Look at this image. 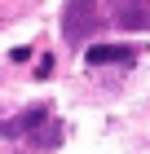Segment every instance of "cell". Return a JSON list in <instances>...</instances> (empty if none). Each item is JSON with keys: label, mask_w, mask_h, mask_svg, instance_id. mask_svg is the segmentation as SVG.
<instances>
[{"label": "cell", "mask_w": 150, "mask_h": 154, "mask_svg": "<svg viewBox=\"0 0 150 154\" xmlns=\"http://www.w3.org/2000/svg\"><path fill=\"white\" fill-rule=\"evenodd\" d=\"M44 119H49V110H44V106H31V110H22L18 119H9V123L0 128V137H22V132H35Z\"/></svg>", "instance_id": "cell-4"}, {"label": "cell", "mask_w": 150, "mask_h": 154, "mask_svg": "<svg viewBox=\"0 0 150 154\" xmlns=\"http://www.w3.org/2000/svg\"><path fill=\"white\" fill-rule=\"evenodd\" d=\"M31 141L40 145V150H58V145H62V123L44 119V123H40V137H31Z\"/></svg>", "instance_id": "cell-5"}, {"label": "cell", "mask_w": 150, "mask_h": 154, "mask_svg": "<svg viewBox=\"0 0 150 154\" xmlns=\"http://www.w3.org/2000/svg\"><path fill=\"white\" fill-rule=\"evenodd\" d=\"M115 18H119V26H128V31H146L150 26V0H119Z\"/></svg>", "instance_id": "cell-2"}, {"label": "cell", "mask_w": 150, "mask_h": 154, "mask_svg": "<svg viewBox=\"0 0 150 154\" xmlns=\"http://www.w3.org/2000/svg\"><path fill=\"white\" fill-rule=\"evenodd\" d=\"M137 48L132 44H93L88 48V62L93 66H115V62H132Z\"/></svg>", "instance_id": "cell-3"}, {"label": "cell", "mask_w": 150, "mask_h": 154, "mask_svg": "<svg viewBox=\"0 0 150 154\" xmlns=\"http://www.w3.org/2000/svg\"><path fill=\"white\" fill-rule=\"evenodd\" d=\"M93 31H102V5H97V0H71L66 13H62V40L75 48V44H84Z\"/></svg>", "instance_id": "cell-1"}]
</instances>
